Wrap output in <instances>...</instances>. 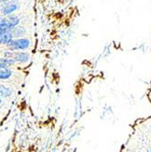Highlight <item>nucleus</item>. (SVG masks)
I'll return each mask as SVG.
<instances>
[{
	"label": "nucleus",
	"mask_w": 151,
	"mask_h": 152,
	"mask_svg": "<svg viewBox=\"0 0 151 152\" xmlns=\"http://www.w3.org/2000/svg\"><path fill=\"white\" fill-rule=\"evenodd\" d=\"M30 45V41L26 38L20 39H12L7 44L11 50H19V49H26Z\"/></svg>",
	"instance_id": "1"
},
{
	"label": "nucleus",
	"mask_w": 151,
	"mask_h": 152,
	"mask_svg": "<svg viewBox=\"0 0 151 152\" xmlns=\"http://www.w3.org/2000/svg\"><path fill=\"white\" fill-rule=\"evenodd\" d=\"M6 56L8 57V58H13L15 61H19V62H26L29 59L28 54H26L25 52H17V53L7 52Z\"/></svg>",
	"instance_id": "2"
},
{
	"label": "nucleus",
	"mask_w": 151,
	"mask_h": 152,
	"mask_svg": "<svg viewBox=\"0 0 151 152\" xmlns=\"http://www.w3.org/2000/svg\"><path fill=\"white\" fill-rule=\"evenodd\" d=\"M18 9V5L17 4H7L2 9H1V12L4 14L5 16H9L10 14H12L13 12H15L16 10Z\"/></svg>",
	"instance_id": "3"
},
{
	"label": "nucleus",
	"mask_w": 151,
	"mask_h": 152,
	"mask_svg": "<svg viewBox=\"0 0 151 152\" xmlns=\"http://www.w3.org/2000/svg\"><path fill=\"white\" fill-rule=\"evenodd\" d=\"M12 39H13V37H12V35L10 33V30L3 32V33L0 34V44H6V45H7Z\"/></svg>",
	"instance_id": "4"
},
{
	"label": "nucleus",
	"mask_w": 151,
	"mask_h": 152,
	"mask_svg": "<svg viewBox=\"0 0 151 152\" xmlns=\"http://www.w3.org/2000/svg\"><path fill=\"white\" fill-rule=\"evenodd\" d=\"M11 76V71L8 69L7 66L0 65V78L1 79H7Z\"/></svg>",
	"instance_id": "5"
},
{
	"label": "nucleus",
	"mask_w": 151,
	"mask_h": 152,
	"mask_svg": "<svg viewBox=\"0 0 151 152\" xmlns=\"http://www.w3.org/2000/svg\"><path fill=\"white\" fill-rule=\"evenodd\" d=\"M10 33L13 37H22L26 33V30L25 28H22V27H18V28H16V26H15L10 29Z\"/></svg>",
	"instance_id": "6"
},
{
	"label": "nucleus",
	"mask_w": 151,
	"mask_h": 152,
	"mask_svg": "<svg viewBox=\"0 0 151 152\" xmlns=\"http://www.w3.org/2000/svg\"><path fill=\"white\" fill-rule=\"evenodd\" d=\"M15 62L16 61L14 60L13 58H1V59H0V65L7 66V67L9 66H12Z\"/></svg>",
	"instance_id": "7"
},
{
	"label": "nucleus",
	"mask_w": 151,
	"mask_h": 152,
	"mask_svg": "<svg viewBox=\"0 0 151 152\" xmlns=\"http://www.w3.org/2000/svg\"><path fill=\"white\" fill-rule=\"evenodd\" d=\"M12 93V90L3 85H0V95L3 96H8Z\"/></svg>",
	"instance_id": "8"
},
{
	"label": "nucleus",
	"mask_w": 151,
	"mask_h": 152,
	"mask_svg": "<svg viewBox=\"0 0 151 152\" xmlns=\"http://www.w3.org/2000/svg\"><path fill=\"white\" fill-rule=\"evenodd\" d=\"M7 1H9V0H0V2H7Z\"/></svg>",
	"instance_id": "9"
},
{
	"label": "nucleus",
	"mask_w": 151,
	"mask_h": 152,
	"mask_svg": "<svg viewBox=\"0 0 151 152\" xmlns=\"http://www.w3.org/2000/svg\"><path fill=\"white\" fill-rule=\"evenodd\" d=\"M0 103H1V99H0Z\"/></svg>",
	"instance_id": "10"
}]
</instances>
